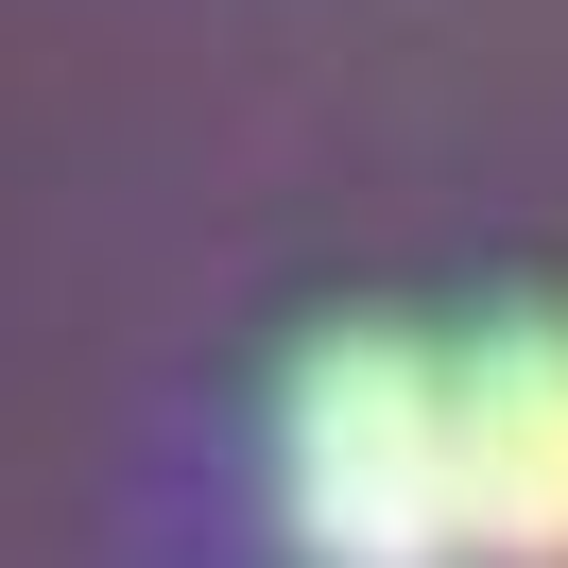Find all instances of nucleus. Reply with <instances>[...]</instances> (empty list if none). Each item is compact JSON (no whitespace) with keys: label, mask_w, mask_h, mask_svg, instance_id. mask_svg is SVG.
Wrapping results in <instances>:
<instances>
[{"label":"nucleus","mask_w":568,"mask_h":568,"mask_svg":"<svg viewBox=\"0 0 568 568\" xmlns=\"http://www.w3.org/2000/svg\"><path fill=\"white\" fill-rule=\"evenodd\" d=\"M276 499L311 568H465L448 517V345L430 327H327L276 396Z\"/></svg>","instance_id":"1"},{"label":"nucleus","mask_w":568,"mask_h":568,"mask_svg":"<svg viewBox=\"0 0 568 568\" xmlns=\"http://www.w3.org/2000/svg\"><path fill=\"white\" fill-rule=\"evenodd\" d=\"M448 517L465 568H568V311L448 345Z\"/></svg>","instance_id":"2"}]
</instances>
